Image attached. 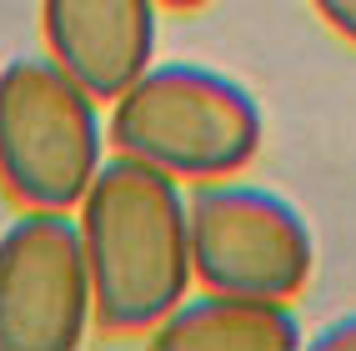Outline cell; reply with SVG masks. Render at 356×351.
<instances>
[{
    "label": "cell",
    "mask_w": 356,
    "mask_h": 351,
    "mask_svg": "<svg viewBox=\"0 0 356 351\" xmlns=\"http://www.w3.org/2000/svg\"><path fill=\"white\" fill-rule=\"evenodd\" d=\"M96 326L76 211L20 206L0 231V351H76Z\"/></svg>",
    "instance_id": "5"
},
{
    "label": "cell",
    "mask_w": 356,
    "mask_h": 351,
    "mask_svg": "<svg viewBox=\"0 0 356 351\" xmlns=\"http://www.w3.org/2000/svg\"><path fill=\"white\" fill-rule=\"evenodd\" d=\"M191 266L201 291L296 301L316 271V236L271 186L201 181L191 186Z\"/></svg>",
    "instance_id": "4"
},
{
    "label": "cell",
    "mask_w": 356,
    "mask_h": 351,
    "mask_svg": "<svg viewBox=\"0 0 356 351\" xmlns=\"http://www.w3.org/2000/svg\"><path fill=\"white\" fill-rule=\"evenodd\" d=\"M90 307L106 336H151L196 291L191 186L111 151L76 206Z\"/></svg>",
    "instance_id": "1"
},
{
    "label": "cell",
    "mask_w": 356,
    "mask_h": 351,
    "mask_svg": "<svg viewBox=\"0 0 356 351\" xmlns=\"http://www.w3.org/2000/svg\"><path fill=\"white\" fill-rule=\"evenodd\" d=\"M161 0H40L45 56L96 101H115L156 60Z\"/></svg>",
    "instance_id": "6"
},
{
    "label": "cell",
    "mask_w": 356,
    "mask_h": 351,
    "mask_svg": "<svg viewBox=\"0 0 356 351\" xmlns=\"http://www.w3.org/2000/svg\"><path fill=\"white\" fill-rule=\"evenodd\" d=\"M306 6L316 10V20L331 35H341L346 45H356V0H306Z\"/></svg>",
    "instance_id": "8"
},
{
    "label": "cell",
    "mask_w": 356,
    "mask_h": 351,
    "mask_svg": "<svg viewBox=\"0 0 356 351\" xmlns=\"http://www.w3.org/2000/svg\"><path fill=\"white\" fill-rule=\"evenodd\" d=\"M306 346H312V351H356V311L326 321L316 336H306Z\"/></svg>",
    "instance_id": "9"
},
{
    "label": "cell",
    "mask_w": 356,
    "mask_h": 351,
    "mask_svg": "<svg viewBox=\"0 0 356 351\" xmlns=\"http://www.w3.org/2000/svg\"><path fill=\"white\" fill-rule=\"evenodd\" d=\"M211 0H161V10H201Z\"/></svg>",
    "instance_id": "10"
},
{
    "label": "cell",
    "mask_w": 356,
    "mask_h": 351,
    "mask_svg": "<svg viewBox=\"0 0 356 351\" xmlns=\"http://www.w3.org/2000/svg\"><path fill=\"white\" fill-rule=\"evenodd\" d=\"M106 101L60 70L51 56L0 65V191L15 206L76 211L106 166Z\"/></svg>",
    "instance_id": "3"
},
{
    "label": "cell",
    "mask_w": 356,
    "mask_h": 351,
    "mask_svg": "<svg viewBox=\"0 0 356 351\" xmlns=\"http://www.w3.org/2000/svg\"><path fill=\"white\" fill-rule=\"evenodd\" d=\"M146 346L151 351H296L306 346V336L291 301L196 286L165 321H156Z\"/></svg>",
    "instance_id": "7"
},
{
    "label": "cell",
    "mask_w": 356,
    "mask_h": 351,
    "mask_svg": "<svg viewBox=\"0 0 356 351\" xmlns=\"http://www.w3.org/2000/svg\"><path fill=\"white\" fill-rule=\"evenodd\" d=\"M106 131L111 151L136 156L186 186H201L241 176L261 156L266 115L251 90L226 70L151 60L111 101Z\"/></svg>",
    "instance_id": "2"
}]
</instances>
